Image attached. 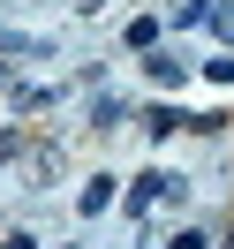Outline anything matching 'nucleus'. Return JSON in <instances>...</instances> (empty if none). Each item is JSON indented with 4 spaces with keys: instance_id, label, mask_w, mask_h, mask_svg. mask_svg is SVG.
<instances>
[]
</instances>
